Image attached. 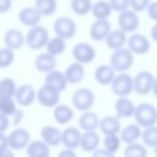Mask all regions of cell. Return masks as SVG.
I'll return each mask as SVG.
<instances>
[{
  "instance_id": "obj_1",
  "label": "cell",
  "mask_w": 157,
  "mask_h": 157,
  "mask_svg": "<svg viewBox=\"0 0 157 157\" xmlns=\"http://www.w3.org/2000/svg\"><path fill=\"white\" fill-rule=\"evenodd\" d=\"M49 40V33L45 27L40 25H36L29 27L26 33V45L32 50H39L45 48Z\"/></svg>"
},
{
  "instance_id": "obj_2",
  "label": "cell",
  "mask_w": 157,
  "mask_h": 157,
  "mask_svg": "<svg viewBox=\"0 0 157 157\" xmlns=\"http://www.w3.org/2000/svg\"><path fill=\"white\" fill-rule=\"evenodd\" d=\"M135 121L141 128H147L157 124V108L147 102L140 103L136 105V110L134 114Z\"/></svg>"
},
{
  "instance_id": "obj_3",
  "label": "cell",
  "mask_w": 157,
  "mask_h": 157,
  "mask_svg": "<svg viewBox=\"0 0 157 157\" xmlns=\"http://www.w3.org/2000/svg\"><path fill=\"white\" fill-rule=\"evenodd\" d=\"M117 72L128 71L134 64V53L129 48H119L113 50L110 55V63Z\"/></svg>"
},
{
  "instance_id": "obj_4",
  "label": "cell",
  "mask_w": 157,
  "mask_h": 157,
  "mask_svg": "<svg viewBox=\"0 0 157 157\" xmlns=\"http://www.w3.org/2000/svg\"><path fill=\"white\" fill-rule=\"evenodd\" d=\"M112 92L118 97H128L134 91V77H131L126 71L115 75L110 83Z\"/></svg>"
},
{
  "instance_id": "obj_5",
  "label": "cell",
  "mask_w": 157,
  "mask_h": 157,
  "mask_svg": "<svg viewBox=\"0 0 157 157\" xmlns=\"http://www.w3.org/2000/svg\"><path fill=\"white\" fill-rule=\"evenodd\" d=\"M71 103L72 107L80 112L90 110V108L94 104V93L87 87H80L72 93Z\"/></svg>"
},
{
  "instance_id": "obj_6",
  "label": "cell",
  "mask_w": 157,
  "mask_h": 157,
  "mask_svg": "<svg viewBox=\"0 0 157 157\" xmlns=\"http://www.w3.org/2000/svg\"><path fill=\"white\" fill-rule=\"evenodd\" d=\"M53 29L55 36H59L64 39H71L76 34L77 26L76 22L69 16H60L54 21Z\"/></svg>"
},
{
  "instance_id": "obj_7",
  "label": "cell",
  "mask_w": 157,
  "mask_h": 157,
  "mask_svg": "<svg viewBox=\"0 0 157 157\" xmlns=\"http://www.w3.org/2000/svg\"><path fill=\"white\" fill-rule=\"evenodd\" d=\"M60 93L58 90H55L54 87L43 83L39 90L37 91V101L40 105L45 107V108H54L55 105L59 104L60 101Z\"/></svg>"
},
{
  "instance_id": "obj_8",
  "label": "cell",
  "mask_w": 157,
  "mask_h": 157,
  "mask_svg": "<svg viewBox=\"0 0 157 157\" xmlns=\"http://www.w3.org/2000/svg\"><path fill=\"white\" fill-rule=\"evenodd\" d=\"M155 76L147 70L139 71L134 76V92L140 96H146L152 92Z\"/></svg>"
},
{
  "instance_id": "obj_9",
  "label": "cell",
  "mask_w": 157,
  "mask_h": 157,
  "mask_svg": "<svg viewBox=\"0 0 157 157\" xmlns=\"http://www.w3.org/2000/svg\"><path fill=\"white\" fill-rule=\"evenodd\" d=\"M71 54H72V58L75 59V61H78L85 65V64H90L94 60L96 49L90 43L78 42L72 47Z\"/></svg>"
},
{
  "instance_id": "obj_10",
  "label": "cell",
  "mask_w": 157,
  "mask_h": 157,
  "mask_svg": "<svg viewBox=\"0 0 157 157\" xmlns=\"http://www.w3.org/2000/svg\"><path fill=\"white\" fill-rule=\"evenodd\" d=\"M118 26L120 29H123L126 33H134L139 26H140V18L137 16V12L131 10H124L119 12L118 16Z\"/></svg>"
},
{
  "instance_id": "obj_11",
  "label": "cell",
  "mask_w": 157,
  "mask_h": 157,
  "mask_svg": "<svg viewBox=\"0 0 157 157\" xmlns=\"http://www.w3.org/2000/svg\"><path fill=\"white\" fill-rule=\"evenodd\" d=\"M7 141L10 148H12L13 151H21L26 148L27 145L31 142V134L23 128H17L7 135Z\"/></svg>"
},
{
  "instance_id": "obj_12",
  "label": "cell",
  "mask_w": 157,
  "mask_h": 157,
  "mask_svg": "<svg viewBox=\"0 0 157 157\" xmlns=\"http://www.w3.org/2000/svg\"><path fill=\"white\" fill-rule=\"evenodd\" d=\"M150 39L140 33H131L128 37V48L137 55H144L150 52Z\"/></svg>"
},
{
  "instance_id": "obj_13",
  "label": "cell",
  "mask_w": 157,
  "mask_h": 157,
  "mask_svg": "<svg viewBox=\"0 0 157 157\" xmlns=\"http://www.w3.org/2000/svg\"><path fill=\"white\" fill-rule=\"evenodd\" d=\"M15 99L21 107H29L37 99V91L32 85L23 83L20 85L15 92Z\"/></svg>"
},
{
  "instance_id": "obj_14",
  "label": "cell",
  "mask_w": 157,
  "mask_h": 157,
  "mask_svg": "<svg viewBox=\"0 0 157 157\" xmlns=\"http://www.w3.org/2000/svg\"><path fill=\"white\" fill-rule=\"evenodd\" d=\"M110 31L112 28L108 18H96V21L90 27V37L96 42H101L105 39Z\"/></svg>"
},
{
  "instance_id": "obj_15",
  "label": "cell",
  "mask_w": 157,
  "mask_h": 157,
  "mask_svg": "<svg viewBox=\"0 0 157 157\" xmlns=\"http://www.w3.org/2000/svg\"><path fill=\"white\" fill-rule=\"evenodd\" d=\"M114 109H115V115L119 119H128L134 117L136 105L128 97H119L114 103Z\"/></svg>"
},
{
  "instance_id": "obj_16",
  "label": "cell",
  "mask_w": 157,
  "mask_h": 157,
  "mask_svg": "<svg viewBox=\"0 0 157 157\" xmlns=\"http://www.w3.org/2000/svg\"><path fill=\"white\" fill-rule=\"evenodd\" d=\"M42 17V13L38 11L36 6H26L18 12V21L27 27L39 25Z\"/></svg>"
},
{
  "instance_id": "obj_17",
  "label": "cell",
  "mask_w": 157,
  "mask_h": 157,
  "mask_svg": "<svg viewBox=\"0 0 157 157\" xmlns=\"http://www.w3.org/2000/svg\"><path fill=\"white\" fill-rule=\"evenodd\" d=\"M4 43L7 48L12 50L21 49L23 44H26V36L17 28H10L4 33Z\"/></svg>"
},
{
  "instance_id": "obj_18",
  "label": "cell",
  "mask_w": 157,
  "mask_h": 157,
  "mask_svg": "<svg viewBox=\"0 0 157 157\" xmlns=\"http://www.w3.org/2000/svg\"><path fill=\"white\" fill-rule=\"evenodd\" d=\"M81 137H82V132L80 131V129L75 126L66 128L63 130V144L61 145L64 147L76 150L81 145Z\"/></svg>"
},
{
  "instance_id": "obj_19",
  "label": "cell",
  "mask_w": 157,
  "mask_h": 157,
  "mask_svg": "<svg viewBox=\"0 0 157 157\" xmlns=\"http://www.w3.org/2000/svg\"><path fill=\"white\" fill-rule=\"evenodd\" d=\"M44 83L54 87L55 90H58L59 92H63L66 90V86H67V80L65 77V74L59 71V70H52L49 72L45 74V77H44Z\"/></svg>"
},
{
  "instance_id": "obj_20",
  "label": "cell",
  "mask_w": 157,
  "mask_h": 157,
  "mask_svg": "<svg viewBox=\"0 0 157 157\" xmlns=\"http://www.w3.org/2000/svg\"><path fill=\"white\" fill-rule=\"evenodd\" d=\"M40 137L49 146H59L63 144V131L52 125H45L40 129Z\"/></svg>"
},
{
  "instance_id": "obj_21",
  "label": "cell",
  "mask_w": 157,
  "mask_h": 157,
  "mask_svg": "<svg viewBox=\"0 0 157 157\" xmlns=\"http://www.w3.org/2000/svg\"><path fill=\"white\" fill-rule=\"evenodd\" d=\"M64 74H65V77H66V80L70 85H77L85 78L86 72H85L83 64H81L78 61H75L65 69Z\"/></svg>"
},
{
  "instance_id": "obj_22",
  "label": "cell",
  "mask_w": 157,
  "mask_h": 157,
  "mask_svg": "<svg viewBox=\"0 0 157 157\" xmlns=\"http://www.w3.org/2000/svg\"><path fill=\"white\" fill-rule=\"evenodd\" d=\"M115 72L117 71L113 69V66L110 64L109 65H107V64L99 65L94 70V80L98 85H102V86L110 85L115 77Z\"/></svg>"
},
{
  "instance_id": "obj_23",
  "label": "cell",
  "mask_w": 157,
  "mask_h": 157,
  "mask_svg": "<svg viewBox=\"0 0 157 157\" xmlns=\"http://www.w3.org/2000/svg\"><path fill=\"white\" fill-rule=\"evenodd\" d=\"M34 66L39 72H49L56 67V59L50 53H40L34 59Z\"/></svg>"
},
{
  "instance_id": "obj_24",
  "label": "cell",
  "mask_w": 157,
  "mask_h": 157,
  "mask_svg": "<svg viewBox=\"0 0 157 157\" xmlns=\"http://www.w3.org/2000/svg\"><path fill=\"white\" fill-rule=\"evenodd\" d=\"M99 144H101V137L96 130H87L82 132L81 145H80L82 151L92 153L96 148L99 147Z\"/></svg>"
},
{
  "instance_id": "obj_25",
  "label": "cell",
  "mask_w": 157,
  "mask_h": 157,
  "mask_svg": "<svg viewBox=\"0 0 157 157\" xmlns=\"http://www.w3.org/2000/svg\"><path fill=\"white\" fill-rule=\"evenodd\" d=\"M105 42V45L112 49V50H115V49H119V48H123L125 45V43H128V37H126V32H124L123 29H113L109 32V34L105 37L104 39Z\"/></svg>"
},
{
  "instance_id": "obj_26",
  "label": "cell",
  "mask_w": 157,
  "mask_h": 157,
  "mask_svg": "<svg viewBox=\"0 0 157 157\" xmlns=\"http://www.w3.org/2000/svg\"><path fill=\"white\" fill-rule=\"evenodd\" d=\"M99 130L103 135H113V134H119L121 130V124L119 118L112 117V115H107L103 117L99 121Z\"/></svg>"
},
{
  "instance_id": "obj_27",
  "label": "cell",
  "mask_w": 157,
  "mask_h": 157,
  "mask_svg": "<svg viewBox=\"0 0 157 157\" xmlns=\"http://www.w3.org/2000/svg\"><path fill=\"white\" fill-rule=\"evenodd\" d=\"M99 121L101 119L97 115V113L91 112V110H85L78 118V126L82 131L97 130L99 129Z\"/></svg>"
},
{
  "instance_id": "obj_28",
  "label": "cell",
  "mask_w": 157,
  "mask_h": 157,
  "mask_svg": "<svg viewBox=\"0 0 157 157\" xmlns=\"http://www.w3.org/2000/svg\"><path fill=\"white\" fill-rule=\"evenodd\" d=\"M26 153L29 157H47L50 155L49 145L42 140H33L26 147Z\"/></svg>"
},
{
  "instance_id": "obj_29",
  "label": "cell",
  "mask_w": 157,
  "mask_h": 157,
  "mask_svg": "<svg viewBox=\"0 0 157 157\" xmlns=\"http://www.w3.org/2000/svg\"><path fill=\"white\" fill-rule=\"evenodd\" d=\"M141 135H142V130H141V126L137 123L126 125L119 132V136H120L121 141L126 145L131 144V142H136L139 139H141Z\"/></svg>"
},
{
  "instance_id": "obj_30",
  "label": "cell",
  "mask_w": 157,
  "mask_h": 157,
  "mask_svg": "<svg viewBox=\"0 0 157 157\" xmlns=\"http://www.w3.org/2000/svg\"><path fill=\"white\" fill-rule=\"evenodd\" d=\"M53 117H54V120L58 124L65 125V124H67L69 121L72 120V118H74V110H72V108H70L66 104H58V105L54 107Z\"/></svg>"
},
{
  "instance_id": "obj_31",
  "label": "cell",
  "mask_w": 157,
  "mask_h": 157,
  "mask_svg": "<svg viewBox=\"0 0 157 157\" xmlns=\"http://www.w3.org/2000/svg\"><path fill=\"white\" fill-rule=\"evenodd\" d=\"M113 7L109 2V0H98L93 2L91 13L93 15L94 18H108L112 15Z\"/></svg>"
},
{
  "instance_id": "obj_32",
  "label": "cell",
  "mask_w": 157,
  "mask_h": 157,
  "mask_svg": "<svg viewBox=\"0 0 157 157\" xmlns=\"http://www.w3.org/2000/svg\"><path fill=\"white\" fill-rule=\"evenodd\" d=\"M45 49H47L48 53H50L54 56L61 55L66 49V39H64V38H61L59 36L49 38V40H48V43L45 45Z\"/></svg>"
},
{
  "instance_id": "obj_33",
  "label": "cell",
  "mask_w": 157,
  "mask_h": 157,
  "mask_svg": "<svg viewBox=\"0 0 157 157\" xmlns=\"http://www.w3.org/2000/svg\"><path fill=\"white\" fill-rule=\"evenodd\" d=\"M34 6L38 9V11L42 13L43 17L52 16L58 7V1L56 0H36Z\"/></svg>"
},
{
  "instance_id": "obj_34",
  "label": "cell",
  "mask_w": 157,
  "mask_h": 157,
  "mask_svg": "<svg viewBox=\"0 0 157 157\" xmlns=\"http://www.w3.org/2000/svg\"><path fill=\"white\" fill-rule=\"evenodd\" d=\"M92 1L91 0H70V7L74 13L78 16H85L92 10Z\"/></svg>"
},
{
  "instance_id": "obj_35",
  "label": "cell",
  "mask_w": 157,
  "mask_h": 157,
  "mask_svg": "<svg viewBox=\"0 0 157 157\" xmlns=\"http://www.w3.org/2000/svg\"><path fill=\"white\" fill-rule=\"evenodd\" d=\"M124 155L128 157H146L147 156L146 145L139 142L128 144V146L124 150Z\"/></svg>"
},
{
  "instance_id": "obj_36",
  "label": "cell",
  "mask_w": 157,
  "mask_h": 157,
  "mask_svg": "<svg viewBox=\"0 0 157 157\" xmlns=\"http://www.w3.org/2000/svg\"><path fill=\"white\" fill-rule=\"evenodd\" d=\"M17 90L16 82L11 77H5L0 80V97H13Z\"/></svg>"
},
{
  "instance_id": "obj_37",
  "label": "cell",
  "mask_w": 157,
  "mask_h": 157,
  "mask_svg": "<svg viewBox=\"0 0 157 157\" xmlns=\"http://www.w3.org/2000/svg\"><path fill=\"white\" fill-rule=\"evenodd\" d=\"M141 140H142V144H145L147 147L153 148L157 145V125L145 128L141 135Z\"/></svg>"
},
{
  "instance_id": "obj_38",
  "label": "cell",
  "mask_w": 157,
  "mask_h": 157,
  "mask_svg": "<svg viewBox=\"0 0 157 157\" xmlns=\"http://www.w3.org/2000/svg\"><path fill=\"white\" fill-rule=\"evenodd\" d=\"M121 139L120 136H118V134H113V135H104L103 139V147L105 150H108L110 153H115L119 148H120V144H121Z\"/></svg>"
},
{
  "instance_id": "obj_39",
  "label": "cell",
  "mask_w": 157,
  "mask_h": 157,
  "mask_svg": "<svg viewBox=\"0 0 157 157\" xmlns=\"http://www.w3.org/2000/svg\"><path fill=\"white\" fill-rule=\"evenodd\" d=\"M16 99L15 97H0V112L11 117L16 112Z\"/></svg>"
},
{
  "instance_id": "obj_40",
  "label": "cell",
  "mask_w": 157,
  "mask_h": 157,
  "mask_svg": "<svg viewBox=\"0 0 157 157\" xmlns=\"http://www.w3.org/2000/svg\"><path fill=\"white\" fill-rule=\"evenodd\" d=\"M15 61V50L5 47L0 48V69L10 67Z\"/></svg>"
},
{
  "instance_id": "obj_41",
  "label": "cell",
  "mask_w": 157,
  "mask_h": 157,
  "mask_svg": "<svg viewBox=\"0 0 157 157\" xmlns=\"http://www.w3.org/2000/svg\"><path fill=\"white\" fill-rule=\"evenodd\" d=\"M13 150L9 147L7 136L4 132H0V156H12Z\"/></svg>"
},
{
  "instance_id": "obj_42",
  "label": "cell",
  "mask_w": 157,
  "mask_h": 157,
  "mask_svg": "<svg viewBox=\"0 0 157 157\" xmlns=\"http://www.w3.org/2000/svg\"><path fill=\"white\" fill-rule=\"evenodd\" d=\"M151 0H130V7L136 12L146 11Z\"/></svg>"
},
{
  "instance_id": "obj_43",
  "label": "cell",
  "mask_w": 157,
  "mask_h": 157,
  "mask_svg": "<svg viewBox=\"0 0 157 157\" xmlns=\"http://www.w3.org/2000/svg\"><path fill=\"white\" fill-rule=\"evenodd\" d=\"M113 11L121 12L124 10H128L130 7V0H109Z\"/></svg>"
},
{
  "instance_id": "obj_44",
  "label": "cell",
  "mask_w": 157,
  "mask_h": 157,
  "mask_svg": "<svg viewBox=\"0 0 157 157\" xmlns=\"http://www.w3.org/2000/svg\"><path fill=\"white\" fill-rule=\"evenodd\" d=\"M146 11H147V16H148L152 21L157 22V0H156V1H151Z\"/></svg>"
},
{
  "instance_id": "obj_45",
  "label": "cell",
  "mask_w": 157,
  "mask_h": 157,
  "mask_svg": "<svg viewBox=\"0 0 157 157\" xmlns=\"http://www.w3.org/2000/svg\"><path fill=\"white\" fill-rule=\"evenodd\" d=\"M10 125H11L10 117L0 112V132H5Z\"/></svg>"
},
{
  "instance_id": "obj_46",
  "label": "cell",
  "mask_w": 157,
  "mask_h": 157,
  "mask_svg": "<svg viewBox=\"0 0 157 157\" xmlns=\"http://www.w3.org/2000/svg\"><path fill=\"white\" fill-rule=\"evenodd\" d=\"M23 119V110L22 109H16V112L10 117V120H11V125H17L22 121Z\"/></svg>"
},
{
  "instance_id": "obj_47",
  "label": "cell",
  "mask_w": 157,
  "mask_h": 157,
  "mask_svg": "<svg viewBox=\"0 0 157 157\" xmlns=\"http://www.w3.org/2000/svg\"><path fill=\"white\" fill-rule=\"evenodd\" d=\"M92 155L94 156V157H112L113 156V153H110L108 150H105L104 147H98V148H96L93 152H92Z\"/></svg>"
},
{
  "instance_id": "obj_48",
  "label": "cell",
  "mask_w": 157,
  "mask_h": 157,
  "mask_svg": "<svg viewBox=\"0 0 157 157\" xmlns=\"http://www.w3.org/2000/svg\"><path fill=\"white\" fill-rule=\"evenodd\" d=\"M12 7V0H0V13H6Z\"/></svg>"
},
{
  "instance_id": "obj_49",
  "label": "cell",
  "mask_w": 157,
  "mask_h": 157,
  "mask_svg": "<svg viewBox=\"0 0 157 157\" xmlns=\"http://www.w3.org/2000/svg\"><path fill=\"white\" fill-rule=\"evenodd\" d=\"M59 155L60 156H71V157H74V156H76V152H75V150L74 148H67V147H65L63 151H60L59 152Z\"/></svg>"
},
{
  "instance_id": "obj_50",
  "label": "cell",
  "mask_w": 157,
  "mask_h": 157,
  "mask_svg": "<svg viewBox=\"0 0 157 157\" xmlns=\"http://www.w3.org/2000/svg\"><path fill=\"white\" fill-rule=\"evenodd\" d=\"M150 36H151V39L153 42H157V22H155V25L151 27L150 29Z\"/></svg>"
},
{
  "instance_id": "obj_51",
  "label": "cell",
  "mask_w": 157,
  "mask_h": 157,
  "mask_svg": "<svg viewBox=\"0 0 157 157\" xmlns=\"http://www.w3.org/2000/svg\"><path fill=\"white\" fill-rule=\"evenodd\" d=\"M152 93L155 94V97L157 98V77H155V81H153V87H152Z\"/></svg>"
},
{
  "instance_id": "obj_52",
  "label": "cell",
  "mask_w": 157,
  "mask_h": 157,
  "mask_svg": "<svg viewBox=\"0 0 157 157\" xmlns=\"http://www.w3.org/2000/svg\"><path fill=\"white\" fill-rule=\"evenodd\" d=\"M153 153H155V155L157 156V145H156V146L153 147Z\"/></svg>"
}]
</instances>
